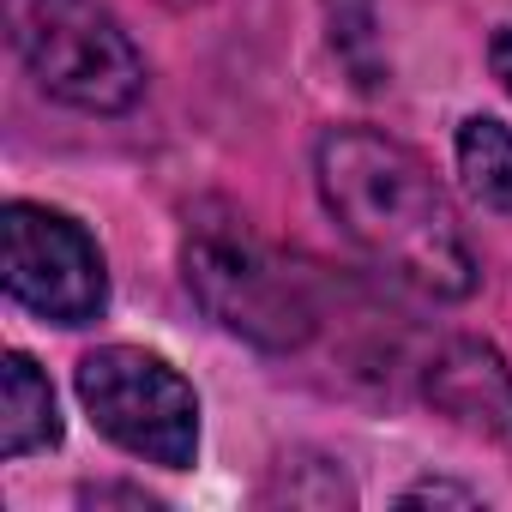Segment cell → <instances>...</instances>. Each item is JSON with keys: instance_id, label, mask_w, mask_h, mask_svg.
Returning a JSON list of instances; mask_svg holds the SVG:
<instances>
[{"instance_id": "cell-5", "label": "cell", "mask_w": 512, "mask_h": 512, "mask_svg": "<svg viewBox=\"0 0 512 512\" xmlns=\"http://www.w3.org/2000/svg\"><path fill=\"white\" fill-rule=\"evenodd\" d=\"M0 247H7V296L19 308H31L37 320L91 326L103 314V302H109L103 253L73 217L19 199L0 217Z\"/></svg>"}, {"instance_id": "cell-6", "label": "cell", "mask_w": 512, "mask_h": 512, "mask_svg": "<svg viewBox=\"0 0 512 512\" xmlns=\"http://www.w3.org/2000/svg\"><path fill=\"white\" fill-rule=\"evenodd\" d=\"M428 398L458 428L512 440V368L488 344H446L428 362Z\"/></svg>"}, {"instance_id": "cell-8", "label": "cell", "mask_w": 512, "mask_h": 512, "mask_svg": "<svg viewBox=\"0 0 512 512\" xmlns=\"http://www.w3.org/2000/svg\"><path fill=\"white\" fill-rule=\"evenodd\" d=\"M458 175L482 211H512V127L470 115L458 127Z\"/></svg>"}, {"instance_id": "cell-9", "label": "cell", "mask_w": 512, "mask_h": 512, "mask_svg": "<svg viewBox=\"0 0 512 512\" xmlns=\"http://www.w3.org/2000/svg\"><path fill=\"white\" fill-rule=\"evenodd\" d=\"M488 55H494V73H500V79H506V91H512V25L494 37V49H488Z\"/></svg>"}, {"instance_id": "cell-3", "label": "cell", "mask_w": 512, "mask_h": 512, "mask_svg": "<svg viewBox=\"0 0 512 512\" xmlns=\"http://www.w3.org/2000/svg\"><path fill=\"white\" fill-rule=\"evenodd\" d=\"M7 37L25 73L73 109L115 115L145 91V61L133 37L97 0H7Z\"/></svg>"}, {"instance_id": "cell-1", "label": "cell", "mask_w": 512, "mask_h": 512, "mask_svg": "<svg viewBox=\"0 0 512 512\" xmlns=\"http://www.w3.org/2000/svg\"><path fill=\"white\" fill-rule=\"evenodd\" d=\"M320 199L338 217V229L368 253V260L440 302L470 296L476 260L458 229V211L446 187L428 175V163L374 133V127H338L320 139Z\"/></svg>"}, {"instance_id": "cell-2", "label": "cell", "mask_w": 512, "mask_h": 512, "mask_svg": "<svg viewBox=\"0 0 512 512\" xmlns=\"http://www.w3.org/2000/svg\"><path fill=\"white\" fill-rule=\"evenodd\" d=\"M187 290L217 326L260 350H296L314 332V296L302 272L223 205H205L187 223Z\"/></svg>"}, {"instance_id": "cell-7", "label": "cell", "mask_w": 512, "mask_h": 512, "mask_svg": "<svg viewBox=\"0 0 512 512\" xmlns=\"http://www.w3.org/2000/svg\"><path fill=\"white\" fill-rule=\"evenodd\" d=\"M61 440V416H55V392L49 380L37 374L31 356H7L0 368V452L7 458H25V452H43Z\"/></svg>"}, {"instance_id": "cell-4", "label": "cell", "mask_w": 512, "mask_h": 512, "mask_svg": "<svg viewBox=\"0 0 512 512\" xmlns=\"http://www.w3.org/2000/svg\"><path fill=\"white\" fill-rule=\"evenodd\" d=\"M79 404L121 452L145 464L187 470L199 452V398L151 350H133V344L91 350L79 362Z\"/></svg>"}]
</instances>
